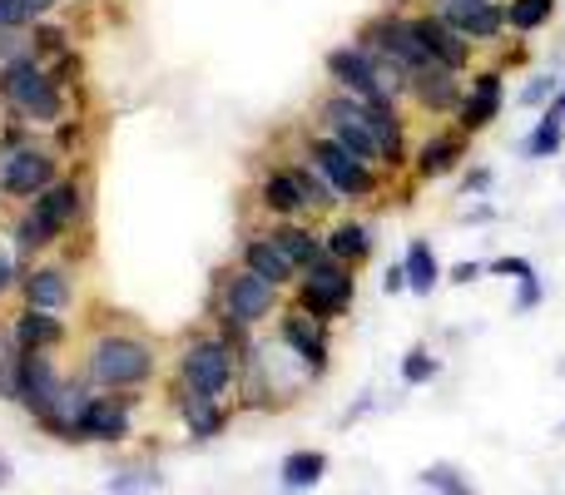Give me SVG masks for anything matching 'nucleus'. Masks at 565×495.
Masks as SVG:
<instances>
[{"label": "nucleus", "mask_w": 565, "mask_h": 495, "mask_svg": "<svg viewBox=\"0 0 565 495\" xmlns=\"http://www.w3.org/2000/svg\"><path fill=\"white\" fill-rule=\"evenodd\" d=\"M308 125L318 129V134L338 139L342 149H352L358 159H367L372 169H382V144H377V129H372V105L358 95H348V89H322L318 99H312V115Z\"/></svg>", "instance_id": "obj_8"}, {"label": "nucleus", "mask_w": 565, "mask_h": 495, "mask_svg": "<svg viewBox=\"0 0 565 495\" xmlns=\"http://www.w3.org/2000/svg\"><path fill=\"white\" fill-rule=\"evenodd\" d=\"M467 159H471V134H461L457 125H441L412 144L407 174H412V184H437V179H447V174H461Z\"/></svg>", "instance_id": "obj_15"}, {"label": "nucleus", "mask_w": 565, "mask_h": 495, "mask_svg": "<svg viewBox=\"0 0 565 495\" xmlns=\"http://www.w3.org/2000/svg\"><path fill=\"white\" fill-rule=\"evenodd\" d=\"M25 6H30V10H35V15H40V20H45V15H55V10H60V6H65V0H25Z\"/></svg>", "instance_id": "obj_48"}, {"label": "nucleus", "mask_w": 565, "mask_h": 495, "mask_svg": "<svg viewBox=\"0 0 565 495\" xmlns=\"http://www.w3.org/2000/svg\"><path fill=\"white\" fill-rule=\"evenodd\" d=\"M70 50H75V30L70 25H60L55 15H45V20H35V25H30V55L35 60H60V55H70Z\"/></svg>", "instance_id": "obj_31"}, {"label": "nucleus", "mask_w": 565, "mask_h": 495, "mask_svg": "<svg viewBox=\"0 0 565 495\" xmlns=\"http://www.w3.org/2000/svg\"><path fill=\"white\" fill-rule=\"evenodd\" d=\"M441 377V357L431 347H407V357H402V381L407 387H427V381H437Z\"/></svg>", "instance_id": "obj_34"}, {"label": "nucleus", "mask_w": 565, "mask_h": 495, "mask_svg": "<svg viewBox=\"0 0 565 495\" xmlns=\"http://www.w3.org/2000/svg\"><path fill=\"white\" fill-rule=\"evenodd\" d=\"M481 272H487V262H477V258L451 262V268H447V282H457V288H471V282H481Z\"/></svg>", "instance_id": "obj_44"}, {"label": "nucleus", "mask_w": 565, "mask_h": 495, "mask_svg": "<svg viewBox=\"0 0 565 495\" xmlns=\"http://www.w3.org/2000/svg\"><path fill=\"white\" fill-rule=\"evenodd\" d=\"M422 6H427L431 15H441V20H461V15H471L477 6H491V0H422Z\"/></svg>", "instance_id": "obj_43"}, {"label": "nucleus", "mask_w": 565, "mask_h": 495, "mask_svg": "<svg viewBox=\"0 0 565 495\" xmlns=\"http://www.w3.org/2000/svg\"><path fill=\"white\" fill-rule=\"evenodd\" d=\"M322 244H328V258L348 262V268H367L372 252H377V238H372V224H362V218H328L322 224Z\"/></svg>", "instance_id": "obj_25"}, {"label": "nucleus", "mask_w": 565, "mask_h": 495, "mask_svg": "<svg viewBox=\"0 0 565 495\" xmlns=\"http://www.w3.org/2000/svg\"><path fill=\"white\" fill-rule=\"evenodd\" d=\"M20 208H30V218H35V224L45 228V234L55 238V248H60L65 238H75L79 228H85V218H89V184L79 174H60L45 194H35L30 204H20Z\"/></svg>", "instance_id": "obj_12"}, {"label": "nucleus", "mask_w": 565, "mask_h": 495, "mask_svg": "<svg viewBox=\"0 0 565 495\" xmlns=\"http://www.w3.org/2000/svg\"><path fill=\"white\" fill-rule=\"evenodd\" d=\"M6 481H10V461L0 456V486H6Z\"/></svg>", "instance_id": "obj_50"}, {"label": "nucleus", "mask_w": 565, "mask_h": 495, "mask_svg": "<svg viewBox=\"0 0 565 495\" xmlns=\"http://www.w3.org/2000/svg\"><path fill=\"white\" fill-rule=\"evenodd\" d=\"M10 337L20 342V352H60L70 347V322L60 312H40V308H25L10 318Z\"/></svg>", "instance_id": "obj_24"}, {"label": "nucleus", "mask_w": 565, "mask_h": 495, "mask_svg": "<svg viewBox=\"0 0 565 495\" xmlns=\"http://www.w3.org/2000/svg\"><path fill=\"white\" fill-rule=\"evenodd\" d=\"M551 109H556V115H565V75H561V95H556V105H551Z\"/></svg>", "instance_id": "obj_49"}, {"label": "nucleus", "mask_w": 565, "mask_h": 495, "mask_svg": "<svg viewBox=\"0 0 565 495\" xmlns=\"http://www.w3.org/2000/svg\"><path fill=\"white\" fill-rule=\"evenodd\" d=\"M382 292H407V272H402V262H392V268L382 272Z\"/></svg>", "instance_id": "obj_47"}, {"label": "nucleus", "mask_w": 565, "mask_h": 495, "mask_svg": "<svg viewBox=\"0 0 565 495\" xmlns=\"http://www.w3.org/2000/svg\"><path fill=\"white\" fill-rule=\"evenodd\" d=\"M60 174H65V154H60L50 139H35L30 125L6 119V129H0V198L30 204V198L45 194Z\"/></svg>", "instance_id": "obj_5"}, {"label": "nucleus", "mask_w": 565, "mask_h": 495, "mask_svg": "<svg viewBox=\"0 0 565 495\" xmlns=\"http://www.w3.org/2000/svg\"><path fill=\"white\" fill-rule=\"evenodd\" d=\"M79 298V278L65 258H40L20 272V302L25 308H40V312H60L65 318Z\"/></svg>", "instance_id": "obj_16"}, {"label": "nucleus", "mask_w": 565, "mask_h": 495, "mask_svg": "<svg viewBox=\"0 0 565 495\" xmlns=\"http://www.w3.org/2000/svg\"><path fill=\"white\" fill-rule=\"evenodd\" d=\"M70 372L55 362V352H20V381H15V401L30 411V417H45L60 401Z\"/></svg>", "instance_id": "obj_19"}, {"label": "nucleus", "mask_w": 565, "mask_h": 495, "mask_svg": "<svg viewBox=\"0 0 565 495\" xmlns=\"http://www.w3.org/2000/svg\"><path fill=\"white\" fill-rule=\"evenodd\" d=\"M238 352L244 347L228 342L224 332H214V327L189 332V337L179 342V352H174V381L209 391V397L234 401V391H238Z\"/></svg>", "instance_id": "obj_6"}, {"label": "nucleus", "mask_w": 565, "mask_h": 495, "mask_svg": "<svg viewBox=\"0 0 565 495\" xmlns=\"http://www.w3.org/2000/svg\"><path fill=\"white\" fill-rule=\"evenodd\" d=\"M268 234H274V244L292 258V268H308V262H318L328 244H322V224H312V218H288V224H268Z\"/></svg>", "instance_id": "obj_27"}, {"label": "nucleus", "mask_w": 565, "mask_h": 495, "mask_svg": "<svg viewBox=\"0 0 565 495\" xmlns=\"http://www.w3.org/2000/svg\"><path fill=\"white\" fill-rule=\"evenodd\" d=\"M288 302L332 327V322H342L352 312V302H358V268H348V262H338V258L322 252L318 262H308V268L298 272Z\"/></svg>", "instance_id": "obj_10"}, {"label": "nucleus", "mask_w": 565, "mask_h": 495, "mask_svg": "<svg viewBox=\"0 0 565 495\" xmlns=\"http://www.w3.org/2000/svg\"><path fill=\"white\" fill-rule=\"evenodd\" d=\"M541 302H546V282H541V272H531V278H516V298H511V312H536Z\"/></svg>", "instance_id": "obj_38"}, {"label": "nucleus", "mask_w": 565, "mask_h": 495, "mask_svg": "<svg viewBox=\"0 0 565 495\" xmlns=\"http://www.w3.org/2000/svg\"><path fill=\"white\" fill-rule=\"evenodd\" d=\"M274 332L288 342L292 352H298L302 362H308L312 372H318V377H328V367H332V327L328 322H318V318H308L302 308L282 302V312L274 318Z\"/></svg>", "instance_id": "obj_20"}, {"label": "nucleus", "mask_w": 565, "mask_h": 495, "mask_svg": "<svg viewBox=\"0 0 565 495\" xmlns=\"http://www.w3.org/2000/svg\"><path fill=\"white\" fill-rule=\"evenodd\" d=\"M238 268L258 272V278H268L274 288L292 292V282H298V268H292V258L274 244V234H268V224H254L238 234V252H234Z\"/></svg>", "instance_id": "obj_21"}, {"label": "nucleus", "mask_w": 565, "mask_h": 495, "mask_svg": "<svg viewBox=\"0 0 565 495\" xmlns=\"http://www.w3.org/2000/svg\"><path fill=\"white\" fill-rule=\"evenodd\" d=\"M412 20H417V35H422V45H427V55L437 60V65L457 69V75H471V69H477V55H481V50L471 45V40L461 35L457 25H447L441 15H431L427 6L412 10Z\"/></svg>", "instance_id": "obj_22"}, {"label": "nucleus", "mask_w": 565, "mask_h": 495, "mask_svg": "<svg viewBox=\"0 0 565 495\" xmlns=\"http://www.w3.org/2000/svg\"><path fill=\"white\" fill-rule=\"evenodd\" d=\"M322 75H328L332 89H348V95H358V99H387V89H382L377 55H367L358 40H348V45H332L328 55H322Z\"/></svg>", "instance_id": "obj_17"}, {"label": "nucleus", "mask_w": 565, "mask_h": 495, "mask_svg": "<svg viewBox=\"0 0 565 495\" xmlns=\"http://www.w3.org/2000/svg\"><path fill=\"white\" fill-rule=\"evenodd\" d=\"M135 411H139V391H95L79 411V441L95 446H119L135 437Z\"/></svg>", "instance_id": "obj_14"}, {"label": "nucleus", "mask_w": 565, "mask_h": 495, "mask_svg": "<svg viewBox=\"0 0 565 495\" xmlns=\"http://www.w3.org/2000/svg\"><path fill=\"white\" fill-rule=\"evenodd\" d=\"M501 109H507V69L501 65H477L467 75V89H461V105H457V115H451V125H457L461 134L477 139L481 129L497 125Z\"/></svg>", "instance_id": "obj_13"}, {"label": "nucleus", "mask_w": 565, "mask_h": 495, "mask_svg": "<svg viewBox=\"0 0 565 495\" xmlns=\"http://www.w3.org/2000/svg\"><path fill=\"white\" fill-rule=\"evenodd\" d=\"M169 407H174V417L184 421V431L194 441H214L224 437L228 427H234V401L224 397H209V391L199 387H184V381H169Z\"/></svg>", "instance_id": "obj_18"}, {"label": "nucleus", "mask_w": 565, "mask_h": 495, "mask_svg": "<svg viewBox=\"0 0 565 495\" xmlns=\"http://www.w3.org/2000/svg\"><path fill=\"white\" fill-rule=\"evenodd\" d=\"M15 381H20V342L10 337V327H0V397L15 401Z\"/></svg>", "instance_id": "obj_36"}, {"label": "nucleus", "mask_w": 565, "mask_h": 495, "mask_svg": "<svg viewBox=\"0 0 565 495\" xmlns=\"http://www.w3.org/2000/svg\"><path fill=\"white\" fill-rule=\"evenodd\" d=\"M65 6H99V0H65Z\"/></svg>", "instance_id": "obj_51"}, {"label": "nucleus", "mask_w": 565, "mask_h": 495, "mask_svg": "<svg viewBox=\"0 0 565 495\" xmlns=\"http://www.w3.org/2000/svg\"><path fill=\"white\" fill-rule=\"evenodd\" d=\"M491 184H497V174H491L487 164H471V169H461V189H457V198H487V194H491Z\"/></svg>", "instance_id": "obj_40"}, {"label": "nucleus", "mask_w": 565, "mask_h": 495, "mask_svg": "<svg viewBox=\"0 0 565 495\" xmlns=\"http://www.w3.org/2000/svg\"><path fill=\"white\" fill-rule=\"evenodd\" d=\"M565 149V115H556V109H541V119L531 125V134L521 139V154L526 159H556Z\"/></svg>", "instance_id": "obj_30"}, {"label": "nucleus", "mask_w": 565, "mask_h": 495, "mask_svg": "<svg viewBox=\"0 0 565 495\" xmlns=\"http://www.w3.org/2000/svg\"><path fill=\"white\" fill-rule=\"evenodd\" d=\"M487 272H491V278H511V282H516V278H531V272H536V262H531L526 252H501V258L487 262Z\"/></svg>", "instance_id": "obj_39"}, {"label": "nucleus", "mask_w": 565, "mask_h": 495, "mask_svg": "<svg viewBox=\"0 0 565 495\" xmlns=\"http://www.w3.org/2000/svg\"><path fill=\"white\" fill-rule=\"evenodd\" d=\"M85 134H89V119H85V115H70L65 125L50 129V144H55L65 159H75L79 149H85Z\"/></svg>", "instance_id": "obj_37"}, {"label": "nucleus", "mask_w": 565, "mask_h": 495, "mask_svg": "<svg viewBox=\"0 0 565 495\" xmlns=\"http://www.w3.org/2000/svg\"><path fill=\"white\" fill-rule=\"evenodd\" d=\"M461 89H467V75H457V69H447V65H431V69H422V75H412L407 109H417V115H427V119H451L461 105Z\"/></svg>", "instance_id": "obj_23"}, {"label": "nucleus", "mask_w": 565, "mask_h": 495, "mask_svg": "<svg viewBox=\"0 0 565 495\" xmlns=\"http://www.w3.org/2000/svg\"><path fill=\"white\" fill-rule=\"evenodd\" d=\"M461 224H497V204H491V198L467 204V208H461Z\"/></svg>", "instance_id": "obj_45"}, {"label": "nucleus", "mask_w": 565, "mask_h": 495, "mask_svg": "<svg viewBox=\"0 0 565 495\" xmlns=\"http://www.w3.org/2000/svg\"><path fill=\"white\" fill-rule=\"evenodd\" d=\"M89 397H95V387H89V381L75 372V377L65 381V391H60V401L45 411V417H40V431H50L55 441H70V446H79V411H85Z\"/></svg>", "instance_id": "obj_26"}, {"label": "nucleus", "mask_w": 565, "mask_h": 495, "mask_svg": "<svg viewBox=\"0 0 565 495\" xmlns=\"http://www.w3.org/2000/svg\"><path fill=\"white\" fill-rule=\"evenodd\" d=\"M328 471H332L328 451H312V446L288 451V456H282V466H278V486L288 495H302V491L322 486V476H328Z\"/></svg>", "instance_id": "obj_29"}, {"label": "nucleus", "mask_w": 565, "mask_h": 495, "mask_svg": "<svg viewBox=\"0 0 565 495\" xmlns=\"http://www.w3.org/2000/svg\"><path fill=\"white\" fill-rule=\"evenodd\" d=\"M35 20L40 15L25 6V0H0V30H30Z\"/></svg>", "instance_id": "obj_42"}, {"label": "nucleus", "mask_w": 565, "mask_h": 495, "mask_svg": "<svg viewBox=\"0 0 565 495\" xmlns=\"http://www.w3.org/2000/svg\"><path fill=\"white\" fill-rule=\"evenodd\" d=\"M358 40L367 55H377L382 65H392V69H402V75H422V69H431L437 60L427 55V45H422V35H417V20H412V10H377V15H367L358 25Z\"/></svg>", "instance_id": "obj_9"}, {"label": "nucleus", "mask_w": 565, "mask_h": 495, "mask_svg": "<svg viewBox=\"0 0 565 495\" xmlns=\"http://www.w3.org/2000/svg\"><path fill=\"white\" fill-rule=\"evenodd\" d=\"M402 272H407V292L417 298H431V292L447 282V268H441L431 238H407V252H402Z\"/></svg>", "instance_id": "obj_28"}, {"label": "nucleus", "mask_w": 565, "mask_h": 495, "mask_svg": "<svg viewBox=\"0 0 565 495\" xmlns=\"http://www.w3.org/2000/svg\"><path fill=\"white\" fill-rule=\"evenodd\" d=\"M318 372L278 337L274 327L254 332L238 352V391L234 407L238 411H282L302 397V387H312Z\"/></svg>", "instance_id": "obj_1"}, {"label": "nucleus", "mask_w": 565, "mask_h": 495, "mask_svg": "<svg viewBox=\"0 0 565 495\" xmlns=\"http://www.w3.org/2000/svg\"><path fill=\"white\" fill-rule=\"evenodd\" d=\"M159 342L135 327H95L79 352V377L95 391H145L159 381Z\"/></svg>", "instance_id": "obj_2"}, {"label": "nucleus", "mask_w": 565, "mask_h": 495, "mask_svg": "<svg viewBox=\"0 0 565 495\" xmlns=\"http://www.w3.org/2000/svg\"><path fill=\"white\" fill-rule=\"evenodd\" d=\"M561 0H507V25L511 35H536V30H546L551 20H556Z\"/></svg>", "instance_id": "obj_32"}, {"label": "nucleus", "mask_w": 565, "mask_h": 495, "mask_svg": "<svg viewBox=\"0 0 565 495\" xmlns=\"http://www.w3.org/2000/svg\"><path fill=\"white\" fill-rule=\"evenodd\" d=\"M20 272H25V262L15 258V248L0 244V302H6L10 292H20Z\"/></svg>", "instance_id": "obj_41"}, {"label": "nucleus", "mask_w": 565, "mask_h": 495, "mask_svg": "<svg viewBox=\"0 0 565 495\" xmlns=\"http://www.w3.org/2000/svg\"><path fill=\"white\" fill-rule=\"evenodd\" d=\"M0 109H6V119H20V125L45 129V134L75 115L70 95L55 85L45 60L35 55H15L0 65Z\"/></svg>", "instance_id": "obj_4"}, {"label": "nucleus", "mask_w": 565, "mask_h": 495, "mask_svg": "<svg viewBox=\"0 0 565 495\" xmlns=\"http://www.w3.org/2000/svg\"><path fill=\"white\" fill-rule=\"evenodd\" d=\"M109 491H115V495H145V491H149V481L139 476V471H125V476H119Z\"/></svg>", "instance_id": "obj_46"}, {"label": "nucleus", "mask_w": 565, "mask_h": 495, "mask_svg": "<svg viewBox=\"0 0 565 495\" xmlns=\"http://www.w3.org/2000/svg\"><path fill=\"white\" fill-rule=\"evenodd\" d=\"M254 208L268 224H288V218H312L308 189H302V159L298 154H278L274 164L258 174L254 184ZM318 224V218H312Z\"/></svg>", "instance_id": "obj_11"}, {"label": "nucleus", "mask_w": 565, "mask_h": 495, "mask_svg": "<svg viewBox=\"0 0 565 495\" xmlns=\"http://www.w3.org/2000/svg\"><path fill=\"white\" fill-rule=\"evenodd\" d=\"M422 486H427L431 495H477V486H471L467 476H461L457 466H447V461H431V466H422Z\"/></svg>", "instance_id": "obj_33"}, {"label": "nucleus", "mask_w": 565, "mask_h": 495, "mask_svg": "<svg viewBox=\"0 0 565 495\" xmlns=\"http://www.w3.org/2000/svg\"><path fill=\"white\" fill-rule=\"evenodd\" d=\"M282 302H288V292L274 288L268 278H258V272L238 268V262H224V268L214 272V302H209V327L224 332L228 342H238L244 347L254 332L274 327V318L282 312Z\"/></svg>", "instance_id": "obj_3"}, {"label": "nucleus", "mask_w": 565, "mask_h": 495, "mask_svg": "<svg viewBox=\"0 0 565 495\" xmlns=\"http://www.w3.org/2000/svg\"><path fill=\"white\" fill-rule=\"evenodd\" d=\"M556 95H561V75H551V69H536V75L521 85L516 99L526 109H551V105H556Z\"/></svg>", "instance_id": "obj_35"}, {"label": "nucleus", "mask_w": 565, "mask_h": 495, "mask_svg": "<svg viewBox=\"0 0 565 495\" xmlns=\"http://www.w3.org/2000/svg\"><path fill=\"white\" fill-rule=\"evenodd\" d=\"M302 154L312 159V169H318L322 179L332 184V194L342 198V208H352V204H372L377 194H387V174L382 169H372L367 159H358L352 149H342L338 139H328V134H318V129H302Z\"/></svg>", "instance_id": "obj_7"}]
</instances>
